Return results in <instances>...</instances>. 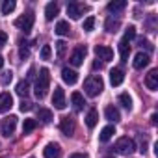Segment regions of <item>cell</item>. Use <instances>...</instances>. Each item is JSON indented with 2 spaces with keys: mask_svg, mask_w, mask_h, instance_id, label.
<instances>
[{
  "mask_svg": "<svg viewBox=\"0 0 158 158\" xmlns=\"http://www.w3.org/2000/svg\"><path fill=\"white\" fill-rule=\"evenodd\" d=\"M104 28H106V32H112V34H115V32L121 28V21H119L117 17L114 19V17L110 15V17L106 19V23H104Z\"/></svg>",
  "mask_w": 158,
  "mask_h": 158,
  "instance_id": "ac0fdd59",
  "label": "cell"
},
{
  "mask_svg": "<svg viewBox=\"0 0 158 158\" xmlns=\"http://www.w3.org/2000/svg\"><path fill=\"white\" fill-rule=\"evenodd\" d=\"M149 61H151V58H149V54H145V52H138L136 56H134V69H138V71H141L143 67H147L149 65Z\"/></svg>",
  "mask_w": 158,
  "mask_h": 158,
  "instance_id": "5bb4252c",
  "label": "cell"
},
{
  "mask_svg": "<svg viewBox=\"0 0 158 158\" xmlns=\"http://www.w3.org/2000/svg\"><path fill=\"white\" fill-rule=\"evenodd\" d=\"M60 130L65 134V136H73L74 134V119L69 117V115H63L60 119Z\"/></svg>",
  "mask_w": 158,
  "mask_h": 158,
  "instance_id": "9c48e42d",
  "label": "cell"
},
{
  "mask_svg": "<svg viewBox=\"0 0 158 158\" xmlns=\"http://www.w3.org/2000/svg\"><path fill=\"white\" fill-rule=\"evenodd\" d=\"M35 127H37V121H35V119H24V123H23V132H24V134H30Z\"/></svg>",
  "mask_w": 158,
  "mask_h": 158,
  "instance_id": "f1b7e54d",
  "label": "cell"
},
{
  "mask_svg": "<svg viewBox=\"0 0 158 158\" xmlns=\"http://www.w3.org/2000/svg\"><path fill=\"white\" fill-rule=\"evenodd\" d=\"M125 8H127V2H125V0H114V2L108 4V11H110V13H119V11H123Z\"/></svg>",
  "mask_w": 158,
  "mask_h": 158,
  "instance_id": "603a6c76",
  "label": "cell"
},
{
  "mask_svg": "<svg viewBox=\"0 0 158 158\" xmlns=\"http://www.w3.org/2000/svg\"><path fill=\"white\" fill-rule=\"evenodd\" d=\"M123 80H125V73H123V69L114 67V69L110 71V82H112V86H121Z\"/></svg>",
  "mask_w": 158,
  "mask_h": 158,
  "instance_id": "9a60e30c",
  "label": "cell"
},
{
  "mask_svg": "<svg viewBox=\"0 0 158 158\" xmlns=\"http://www.w3.org/2000/svg\"><path fill=\"white\" fill-rule=\"evenodd\" d=\"M106 158H114V156H106Z\"/></svg>",
  "mask_w": 158,
  "mask_h": 158,
  "instance_id": "f6af8a7d",
  "label": "cell"
},
{
  "mask_svg": "<svg viewBox=\"0 0 158 158\" xmlns=\"http://www.w3.org/2000/svg\"><path fill=\"white\" fill-rule=\"evenodd\" d=\"M97 123H99V112L95 108H91L86 115V125H88V128H93Z\"/></svg>",
  "mask_w": 158,
  "mask_h": 158,
  "instance_id": "7402d4cb",
  "label": "cell"
},
{
  "mask_svg": "<svg viewBox=\"0 0 158 158\" xmlns=\"http://www.w3.org/2000/svg\"><path fill=\"white\" fill-rule=\"evenodd\" d=\"M6 43H8V34L0 30V47H4Z\"/></svg>",
  "mask_w": 158,
  "mask_h": 158,
  "instance_id": "f35d334b",
  "label": "cell"
},
{
  "mask_svg": "<svg viewBox=\"0 0 158 158\" xmlns=\"http://www.w3.org/2000/svg\"><path fill=\"white\" fill-rule=\"evenodd\" d=\"M2 67H4V58L0 56V69H2Z\"/></svg>",
  "mask_w": 158,
  "mask_h": 158,
  "instance_id": "ee69618b",
  "label": "cell"
},
{
  "mask_svg": "<svg viewBox=\"0 0 158 158\" xmlns=\"http://www.w3.org/2000/svg\"><path fill=\"white\" fill-rule=\"evenodd\" d=\"M34 21H35L34 13H32V11H26L24 15H21L19 19H15V26H17L19 30H23L24 34H28V32L32 30V26H34Z\"/></svg>",
  "mask_w": 158,
  "mask_h": 158,
  "instance_id": "277c9868",
  "label": "cell"
},
{
  "mask_svg": "<svg viewBox=\"0 0 158 158\" xmlns=\"http://www.w3.org/2000/svg\"><path fill=\"white\" fill-rule=\"evenodd\" d=\"M93 67H95V69H102V63H101V61H95Z\"/></svg>",
  "mask_w": 158,
  "mask_h": 158,
  "instance_id": "7bdbcfd3",
  "label": "cell"
},
{
  "mask_svg": "<svg viewBox=\"0 0 158 158\" xmlns=\"http://www.w3.org/2000/svg\"><path fill=\"white\" fill-rule=\"evenodd\" d=\"M119 102L127 108V110H132V97L128 93H121L119 95Z\"/></svg>",
  "mask_w": 158,
  "mask_h": 158,
  "instance_id": "f546056e",
  "label": "cell"
},
{
  "mask_svg": "<svg viewBox=\"0 0 158 158\" xmlns=\"http://www.w3.org/2000/svg\"><path fill=\"white\" fill-rule=\"evenodd\" d=\"M95 54H97V58L102 60V61H112V60H114V50H112L110 47H106V45H97V47H95Z\"/></svg>",
  "mask_w": 158,
  "mask_h": 158,
  "instance_id": "30bf717a",
  "label": "cell"
},
{
  "mask_svg": "<svg viewBox=\"0 0 158 158\" xmlns=\"http://www.w3.org/2000/svg\"><path fill=\"white\" fill-rule=\"evenodd\" d=\"M52 104H54V108H56V110H63V108L67 106V104H65V91H63L60 86H56V88H54Z\"/></svg>",
  "mask_w": 158,
  "mask_h": 158,
  "instance_id": "ba28073f",
  "label": "cell"
},
{
  "mask_svg": "<svg viewBox=\"0 0 158 158\" xmlns=\"http://www.w3.org/2000/svg\"><path fill=\"white\" fill-rule=\"evenodd\" d=\"M145 86H147L151 91H156V89H158V69H152V71L147 74Z\"/></svg>",
  "mask_w": 158,
  "mask_h": 158,
  "instance_id": "2e32d148",
  "label": "cell"
},
{
  "mask_svg": "<svg viewBox=\"0 0 158 158\" xmlns=\"http://www.w3.org/2000/svg\"><path fill=\"white\" fill-rule=\"evenodd\" d=\"M50 54H52L50 45H43V48H41V60H48V58H50Z\"/></svg>",
  "mask_w": 158,
  "mask_h": 158,
  "instance_id": "e575fe53",
  "label": "cell"
},
{
  "mask_svg": "<svg viewBox=\"0 0 158 158\" xmlns=\"http://www.w3.org/2000/svg\"><path fill=\"white\" fill-rule=\"evenodd\" d=\"M104 115H106V119H108V121H114V123H117V121L121 119V114H119V110H117L114 104L106 106V110H104Z\"/></svg>",
  "mask_w": 158,
  "mask_h": 158,
  "instance_id": "d6986e66",
  "label": "cell"
},
{
  "mask_svg": "<svg viewBox=\"0 0 158 158\" xmlns=\"http://www.w3.org/2000/svg\"><path fill=\"white\" fill-rule=\"evenodd\" d=\"M71 102H73V108H74L76 112L84 110V104H86V101H84L82 93H78V91H74V93L71 95Z\"/></svg>",
  "mask_w": 158,
  "mask_h": 158,
  "instance_id": "e0dca14e",
  "label": "cell"
},
{
  "mask_svg": "<svg viewBox=\"0 0 158 158\" xmlns=\"http://www.w3.org/2000/svg\"><path fill=\"white\" fill-rule=\"evenodd\" d=\"M15 127H17V117L15 115H8V117L2 119V123H0V130H2V134L6 138H10L15 132Z\"/></svg>",
  "mask_w": 158,
  "mask_h": 158,
  "instance_id": "5b68a950",
  "label": "cell"
},
{
  "mask_svg": "<svg viewBox=\"0 0 158 158\" xmlns=\"http://www.w3.org/2000/svg\"><path fill=\"white\" fill-rule=\"evenodd\" d=\"M69 158H86V154H82V152H74V154H71Z\"/></svg>",
  "mask_w": 158,
  "mask_h": 158,
  "instance_id": "60d3db41",
  "label": "cell"
},
{
  "mask_svg": "<svg viewBox=\"0 0 158 158\" xmlns=\"http://www.w3.org/2000/svg\"><path fill=\"white\" fill-rule=\"evenodd\" d=\"M88 10V6H84V4H78V2H71L69 6H67V15L71 17V19H80L82 15H84V11Z\"/></svg>",
  "mask_w": 158,
  "mask_h": 158,
  "instance_id": "52a82bcc",
  "label": "cell"
},
{
  "mask_svg": "<svg viewBox=\"0 0 158 158\" xmlns=\"http://www.w3.org/2000/svg\"><path fill=\"white\" fill-rule=\"evenodd\" d=\"M37 119H41V123H50L52 121V112L48 110V108H39V112H37Z\"/></svg>",
  "mask_w": 158,
  "mask_h": 158,
  "instance_id": "484cf974",
  "label": "cell"
},
{
  "mask_svg": "<svg viewBox=\"0 0 158 158\" xmlns=\"http://www.w3.org/2000/svg\"><path fill=\"white\" fill-rule=\"evenodd\" d=\"M11 80H13V73L11 71H6V73H2V76H0V84L2 86H8Z\"/></svg>",
  "mask_w": 158,
  "mask_h": 158,
  "instance_id": "1f68e13d",
  "label": "cell"
},
{
  "mask_svg": "<svg viewBox=\"0 0 158 158\" xmlns=\"http://www.w3.org/2000/svg\"><path fill=\"white\" fill-rule=\"evenodd\" d=\"M11 106H13V97H11V93H8V91L0 93V114H6Z\"/></svg>",
  "mask_w": 158,
  "mask_h": 158,
  "instance_id": "7c38bea8",
  "label": "cell"
},
{
  "mask_svg": "<svg viewBox=\"0 0 158 158\" xmlns=\"http://www.w3.org/2000/svg\"><path fill=\"white\" fill-rule=\"evenodd\" d=\"M134 37H136V28H134V26H128V28L125 30L123 41H127V43H128V41H130V39H134Z\"/></svg>",
  "mask_w": 158,
  "mask_h": 158,
  "instance_id": "d6a6232c",
  "label": "cell"
},
{
  "mask_svg": "<svg viewBox=\"0 0 158 158\" xmlns=\"http://www.w3.org/2000/svg\"><path fill=\"white\" fill-rule=\"evenodd\" d=\"M61 154V149L58 143H47L45 149H43V156L45 158H60Z\"/></svg>",
  "mask_w": 158,
  "mask_h": 158,
  "instance_id": "8fae6325",
  "label": "cell"
},
{
  "mask_svg": "<svg viewBox=\"0 0 158 158\" xmlns=\"http://www.w3.org/2000/svg\"><path fill=\"white\" fill-rule=\"evenodd\" d=\"M86 52H88V48H86L84 45H80V47H76V48L73 50V54H71V58H69V61H71V65H74V67H80V65L84 63V58H86Z\"/></svg>",
  "mask_w": 158,
  "mask_h": 158,
  "instance_id": "8992f818",
  "label": "cell"
},
{
  "mask_svg": "<svg viewBox=\"0 0 158 158\" xmlns=\"http://www.w3.org/2000/svg\"><path fill=\"white\" fill-rule=\"evenodd\" d=\"M48 86H50V71L47 67H43L39 71V76L35 80V88H34V93L37 99H45L47 91H48Z\"/></svg>",
  "mask_w": 158,
  "mask_h": 158,
  "instance_id": "6da1fadb",
  "label": "cell"
},
{
  "mask_svg": "<svg viewBox=\"0 0 158 158\" xmlns=\"http://www.w3.org/2000/svg\"><path fill=\"white\" fill-rule=\"evenodd\" d=\"M114 149H115V152L128 156V154H132V152L136 151V143H134V139H132V138H128V136H123V138H119V139L115 141Z\"/></svg>",
  "mask_w": 158,
  "mask_h": 158,
  "instance_id": "3957f363",
  "label": "cell"
},
{
  "mask_svg": "<svg viewBox=\"0 0 158 158\" xmlns=\"http://www.w3.org/2000/svg\"><path fill=\"white\" fill-rule=\"evenodd\" d=\"M61 78H63V82H65V84L74 86V84L78 82V73L73 71V69H69V67H65V69L61 71Z\"/></svg>",
  "mask_w": 158,
  "mask_h": 158,
  "instance_id": "4fadbf2b",
  "label": "cell"
},
{
  "mask_svg": "<svg viewBox=\"0 0 158 158\" xmlns=\"http://www.w3.org/2000/svg\"><path fill=\"white\" fill-rule=\"evenodd\" d=\"M19 56L24 60V58H28V56H30V50H28L26 47H21V48H19Z\"/></svg>",
  "mask_w": 158,
  "mask_h": 158,
  "instance_id": "74e56055",
  "label": "cell"
},
{
  "mask_svg": "<svg viewBox=\"0 0 158 158\" xmlns=\"http://www.w3.org/2000/svg\"><path fill=\"white\" fill-rule=\"evenodd\" d=\"M65 50H67V43L65 41H58L56 43V54H58V58H63Z\"/></svg>",
  "mask_w": 158,
  "mask_h": 158,
  "instance_id": "4dcf8cb0",
  "label": "cell"
},
{
  "mask_svg": "<svg viewBox=\"0 0 158 158\" xmlns=\"http://www.w3.org/2000/svg\"><path fill=\"white\" fill-rule=\"evenodd\" d=\"M93 26H95V17H91V15H89V17L84 21V30H86V32H91V30H93Z\"/></svg>",
  "mask_w": 158,
  "mask_h": 158,
  "instance_id": "836d02e7",
  "label": "cell"
},
{
  "mask_svg": "<svg viewBox=\"0 0 158 158\" xmlns=\"http://www.w3.org/2000/svg\"><path fill=\"white\" fill-rule=\"evenodd\" d=\"M15 0H4L2 2V15H10L13 10H15Z\"/></svg>",
  "mask_w": 158,
  "mask_h": 158,
  "instance_id": "4316f807",
  "label": "cell"
},
{
  "mask_svg": "<svg viewBox=\"0 0 158 158\" xmlns=\"http://www.w3.org/2000/svg\"><path fill=\"white\" fill-rule=\"evenodd\" d=\"M138 43H139V47H141V48H143V47H145V48H147V50H152V45H151V43H149V41H147V39H139V41H138Z\"/></svg>",
  "mask_w": 158,
  "mask_h": 158,
  "instance_id": "8d00e7d4",
  "label": "cell"
},
{
  "mask_svg": "<svg viewBox=\"0 0 158 158\" xmlns=\"http://www.w3.org/2000/svg\"><path fill=\"white\" fill-rule=\"evenodd\" d=\"M156 119H158V115H156V114H152V115H151V123H152V125H156Z\"/></svg>",
  "mask_w": 158,
  "mask_h": 158,
  "instance_id": "b9f144b4",
  "label": "cell"
},
{
  "mask_svg": "<svg viewBox=\"0 0 158 158\" xmlns=\"http://www.w3.org/2000/svg\"><path fill=\"white\" fill-rule=\"evenodd\" d=\"M19 108H21V112H30V110H32V102H30V101H23Z\"/></svg>",
  "mask_w": 158,
  "mask_h": 158,
  "instance_id": "d590c367",
  "label": "cell"
},
{
  "mask_svg": "<svg viewBox=\"0 0 158 158\" xmlns=\"http://www.w3.org/2000/svg\"><path fill=\"white\" fill-rule=\"evenodd\" d=\"M28 93H30V86H28V82H26V80H21V82L17 84V95L26 97Z\"/></svg>",
  "mask_w": 158,
  "mask_h": 158,
  "instance_id": "83f0119b",
  "label": "cell"
},
{
  "mask_svg": "<svg viewBox=\"0 0 158 158\" xmlns=\"http://www.w3.org/2000/svg\"><path fill=\"white\" fill-rule=\"evenodd\" d=\"M69 30H71V26H69L67 21H58V24H56V28H54V32H56L58 35H67Z\"/></svg>",
  "mask_w": 158,
  "mask_h": 158,
  "instance_id": "d4e9b609",
  "label": "cell"
},
{
  "mask_svg": "<svg viewBox=\"0 0 158 158\" xmlns=\"http://www.w3.org/2000/svg\"><path fill=\"white\" fill-rule=\"evenodd\" d=\"M58 11H60V6H58L56 2H48L47 8H45V19H47V21H52V19L58 15Z\"/></svg>",
  "mask_w": 158,
  "mask_h": 158,
  "instance_id": "ffe728a7",
  "label": "cell"
},
{
  "mask_svg": "<svg viewBox=\"0 0 158 158\" xmlns=\"http://www.w3.org/2000/svg\"><path fill=\"white\" fill-rule=\"evenodd\" d=\"M34 76H35V69H34V67H30V69H28V74H26V82H28V80H32Z\"/></svg>",
  "mask_w": 158,
  "mask_h": 158,
  "instance_id": "ab89813d",
  "label": "cell"
},
{
  "mask_svg": "<svg viewBox=\"0 0 158 158\" xmlns=\"http://www.w3.org/2000/svg\"><path fill=\"white\" fill-rule=\"evenodd\" d=\"M104 89V82H102V78L99 74H91L86 78V82H84V91L88 97H97L101 95V91Z\"/></svg>",
  "mask_w": 158,
  "mask_h": 158,
  "instance_id": "7a4b0ae2",
  "label": "cell"
},
{
  "mask_svg": "<svg viewBox=\"0 0 158 158\" xmlns=\"http://www.w3.org/2000/svg\"><path fill=\"white\" fill-rule=\"evenodd\" d=\"M117 48H119V56H121V60L123 61H127L128 60V54H130V45L127 43V41H119V45H117Z\"/></svg>",
  "mask_w": 158,
  "mask_h": 158,
  "instance_id": "cb8c5ba5",
  "label": "cell"
},
{
  "mask_svg": "<svg viewBox=\"0 0 158 158\" xmlns=\"http://www.w3.org/2000/svg\"><path fill=\"white\" fill-rule=\"evenodd\" d=\"M115 134V127L114 125H108V127H104L102 130H101V134H99V139L102 141V143H106V141H110L112 139V136Z\"/></svg>",
  "mask_w": 158,
  "mask_h": 158,
  "instance_id": "44dd1931",
  "label": "cell"
}]
</instances>
